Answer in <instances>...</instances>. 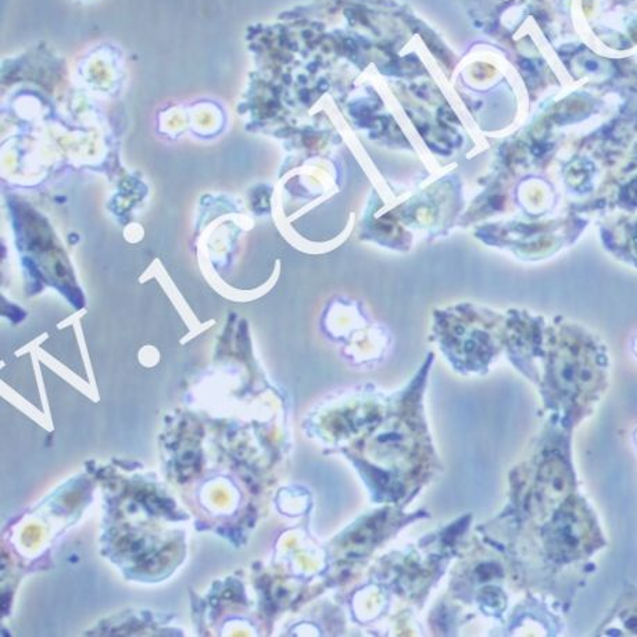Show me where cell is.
<instances>
[{"mask_svg": "<svg viewBox=\"0 0 637 637\" xmlns=\"http://www.w3.org/2000/svg\"><path fill=\"white\" fill-rule=\"evenodd\" d=\"M586 522L575 510H562L548 529V546L557 555H574L584 542Z\"/></svg>", "mask_w": 637, "mask_h": 637, "instance_id": "obj_1", "label": "cell"}, {"mask_svg": "<svg viewBox=\"0 0 637 637\" xmlns=\"http://www.w3.org/2000/svg\"><path fill=\"white\" fill-rule=\"evenodd\" d=\"M568 474L565 467L558 461H551L545 467L542 474V493L545 500L557 503L568 491Z\"/></svg>", "mask_w": 637, "mask_h": 637, "instance_id": "obj_2", "label": "cell"}]
</instances>
